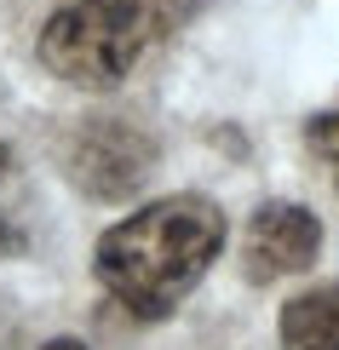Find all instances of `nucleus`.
Masks as SVG:
<instances>
[{"label": "nucleus", "instance_id": "obj_1", "mask_svg": "<svg viewBox=\"0 0 339 350\" xmlns=\"http://www.w3.org/2000/svg\"><path fill=\"white\" fill-rule=\"evenodd\" d=\"M218 247H225V213L208 196H167L110 224L92 247V270L115 304H127L144 322H161L208 275Z\"/></svg>", "mask_w": 339, "mask_h": 350}, {"label": "nucleus", "instance_id": "obj_2", "mask_svg": "<svg viewBox=\"0 0 339 350\" xmlns=\"http://www.w3.org/2000/svg\"><path fill=\"white\" fill-rule=\"evenodd\" d=\"M179 18V0H64L40 23V64L58 81L110 92Z\"/></svg>", "mask_w": 339, "mask_h": 350}, {"label": "nucleus", "instance_id": "obj_3", "mask_svg": "<svg viewBox=\"0 0 339 350\" xmlns=\"http://www.w3.org/2000/svg\"><path fill=\"white\" fill-rule=\"evenodd\" d=\"M64 161H69V178H75L86 196L115 201V196H127V189L144 184V172L155 167V144H150V133H138L132 121L92 115V121L75 126Z\"/></svg>", "mask_w": 339, "mask_h": 350}, {"label": "nucleus", "instance_id": "obj_4", "mask_svg": "<svg viewBox=\"0 0 339 350\" xmlns=\"http://www.w3.org/2000/svg\"><path fill=\"white\" fill-rule=\"evenodd\" d=\"M322 253V224L311 207L299 201H264L247 224V241H242V270L247 282H282V275H299L311 270V258Z\"/></svg>", "mask_w": 339, "mask_h": 350}, {"label": "nucleus", "instance_id": "obj_5", "mask_svg": "<svg viewBox=\"0 0 339 350\" xmlns=\"http://www.w3.org/2000/svg\"><path fill=\"white\" fill-rule=\"evenodd\" d=\"M276 333H282V350H339V282L288 299Z\"/></svg>", "mask_w": 339, "mask_h": 350}, {"label": "nucleus", "instance_id": "obj_6", "mask_svg": "<svg viewBox=\"0 0 339 350\" xmlns=\"http://www.w3.org/2000/svg\"><path fill=\"white\" fill-rule=\"evenodd\" d=\"M305 138H311V150L322 155V161H334V172H339V109L334 115H316V121L305 126Z\"/></svg>", "mask_w": 339, "mask_h": 350}, {"label": "nucleus", "instance_id": "obj_7", "mask_svg": "<svg viewBox=\"0 0 339 350\" xmlns=\"http://www.w3.org/2000/svg\"><path fill=\"white\" fill-rule=\"evenodd\" d=\"M40 350H86L81 339H52V345H40Z\"/></svg>", "mask_w": 339, "mask_h": 350}, {"label": "nucleus", "instance_id": "obj_8", "mask_svg": "<svg viewBox=\"0 0 339 350\" xmlns=\"http://www.w3.org/2000/svg\"><path fill=\"white\" fill-rule=\"evenodd\" d=\"M6 172H12V150L0 144V184H6Z\"/></svg>", "mask_w": 339, "mask_h": 350}]
</instances>
